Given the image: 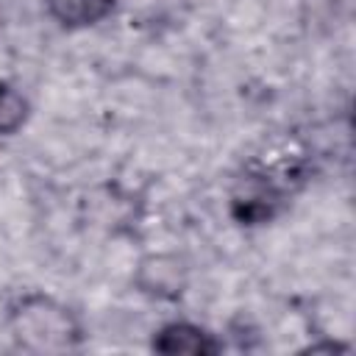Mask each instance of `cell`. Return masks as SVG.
<instances>
[{"label":"cell","instance_id":"cell-1","mask_svg":"<svg viewBox=\"0 0 356 356\" xmlns=\"http://www.w3.org/2000/svg\"><path fill=\"white\" fill-rule=\"evenodd\" d=\"M3 325L14 348L25 353H70L86 342L81 314L61 298L42 289L14 295L6 303Z\"/></svg>","mask_w":356,"mask_h":356},{"label":"cell","instance_id":"cell-2","mask_svg":"<svg viewBox=\"0 0 356 356\" xmlns=\"http://www.w3.org/2000/svg\"><path fill=\"white\" fill-rule=\"evenodd\" d=\"M150 350L164 356H217L225 350V342L200 323L167 320L150 334Z\"/></svg>","mask_w":356,"mask_h":356},{"label":"cell","instance_id":"cell-3","mask_svg":"<svg viewBox=\"0 0 356 356\" xmlns=\"http://www.w3.org/2000/svg\"><path fill=\"white\" fill-rule=\"evenodd\" d=\"M44 14L61 31H89L106 22L120 0H42Z\"/></svg>","mask_w":356,"mask_h":356},{"label":"cell","instance_id":"cell-4","mask_svg":"<svg viewBox=\"0 0 356 356\" xmlns=\"http://www.w3.org/2000/svg\"><path fill=\"white\" fill-rule=\"evenodd\" d=\"M139 289L156 298H175L184 292V267L172 256H150L139 264Z\"/></svg>","mask_w":356,"mask_h":356},{"label":"cell","instance_id":"cell-5","mask_svg":"<svg viewBox=\"0 0 356 356\" xmlns=\"http://www.w3.org/2000/svg\"><path fill=\"white\" fill-rule=\"evenodd\" d=\"M28 120H31L28 95L17 83L0 78V139L19 134L28 125Z\"/></svg>","mask_w":356,"mask_h":356}]
</instances>
